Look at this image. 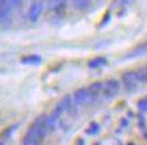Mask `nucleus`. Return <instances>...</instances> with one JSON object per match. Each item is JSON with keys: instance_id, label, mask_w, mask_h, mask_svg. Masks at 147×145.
Wrapping results in <instances>:
<instances>
[{"instance_id": "16", "label": "nucleus", "mask_w": 147, "mask_h": 145, "mask_svg": "<svg viewBox=\"0 0 147 145\" xmlns=\"http://www.w3.org/2000/svg\"><path fill=\"white\" fill-rule=\"evenodd\" d=\"M1 145H4V144H1Z\"/></svg>"}, {"instance_id": "15", "label": "nucleus", "mask_w": 147, "mask_h": 145, "mask_svg": "<svg viewBox=\"0 0 147 145\" xmlns=\"http://www.w3.org/2000/svg\"><path fill=\"white\" fill-rule=\"evenodd\" d=\"M63 1H65V0H58V3H59V4H62Z\"/></svg>"}, {"instance_id": "12", "label": "nucleus", "mask_w": 147, "mask_h": 145, "mask_svg": "<svg viewBox=\"0 0 147 145\" xmlns=\"http://www.w3.org/2000/svg\"><path fill=\"white\" fill-rule=\"evenodd\" d=\"M7 1H8L9 5H11V7L13 8V7H18V5L20 4V3H22L23 0H7Z\"/></svg>"}, {"instance_id": "7", "label": "nucleus", "mask_w": 147, "mask_h": 145, "mask_svg": "<svg viewBox=\"0 0 147 145\" xmlns=\"http://www.w3.org/2000/svg\"><path fill=\"white\" fill-rule=\"evenodd\" d=\"M40 61L42 59H40L39 55H27V57L20 59V62L26 63V65H38V63H40Z\"/></svg>"}, {"instance_id": "8", "label": "nucleus", "mask_w": 147, "mask_h": 145, "mask_svg": "<svg viewBox=\"0 0 147 145\" xmlns=\"http://www.w3.org/2000/svg\"><path fill=\"white\" fill-rule=\"evenodd\" d=\"M105 63H107L105 58L97 57V58H94V59H92V61H89V67L90 69H97V67H102Z\"/></svg>"}, {"instance_id": "14", "label": "nucleus", "mask_w": 147, "mask_h": 145, "mask_svg": "<svg viewBox=\"0 0 147 145\" xmlns=\"http://www.w3.org/2000/svg\"><path fill=\"white\" fill-rule=\"evenodd\" d=\"M119 1H120L119 4H128V3H131L132 0H119Z\"/></svg>"}, {"instance_id": "10", "label": "nucleus", "mask_w": 147, "mask_h": 145, "mask_svg": "<svg viewBox=\"0 0 147 145\" xmlns=\"http://www.w3.org/2000/svg\"><path fill=\"white\" fill-rule=\"evenodd\" d=\"M74 7L78 9H85L90 5V0H71Z\"/></svg>"}, {"instance_id": "13", "label": "nucleus", "mask_w": 147, "mask_h": 145, "mask_svg": "<svg viewBox=\"0 0 147 145\" xmlns=\"http://www.w3.org/2000/svg\"><path fill=\"white\" fill-rule=\"evenodd\" d=\"M98 130V125L97 124H92V126H90V129L88 130V132L90 133V134H93V133H96Z\"/></svg>"}, {"instance_id": "9", "label": "nucleus", "mask_w": 147, "mask_h": 145, "mask_svg": "<svg viewBox=\"0 0 147 145\" xmlns=\"http://www.w3.org/2000/svg\"><path fill=\"white\" fill-rule=\"evenodd\" d=\"M136 73H138V77H139L140 84H147V65L146 66H142L138 71H136Z\"/></svg>"}, {"instance_id": "11", "label": "nucleus", "mask_w": 147, "mask_h": 145, "mask_svg": "<svg viewBox=\"0 0 147 145\" xmlns=\"http://www.w3.org/2000/svg\"><path fill=\"white\" fill-rule=\"evenodd\" d=\"M38 141L39 140H36L35 137H32V136H30L28 133H26V136L23 137L22 144L23 145H38Z\"/></svg>"}, {"instance_id": "1", "label": "nucleus", "mask_w": 147, "mask_h": 145, "mask_svg": "<svg viewBox=\"0 0 147 145\" xmlns=\"http://www.w3.org/2000/svg\"><path fill=\"white\" fill-rule=\"evenodd\" d=\"M119 90H120V82L117 79L112 78L102 82V97H105V98H111V97L116 96Z\"/></svg>"}, {"instance_id": "4", "label": "nucleus", "mask_w": 147, "mask_h": 145, "mask_svg": "<svg viewBox=\"0 0 147 145\" xmlns=\"http://www.w3.org/2000/svg\"><path fill=\"white\" fill-rule=\"evenodd\" d=\"M34 129H35V132L39 134L40 138H43V137L49 133V125H47V118H46V116H40L38 118L34 121V124L31 125Z\"/></svg>"}, {"instance_id": "6", "label": "nucleus", "mask_w": 147, "mask_h": 145, "mask_svg": "<svg viewBox=\"0 0 147 145\" xmlns=\"http://www.w3.org/2000/svg\"><path fill=\"white\" fill-rule=\"evenodd\" d=\"M88 89H89V92H90V94H92V97H93L94 101H96V100H98L100 97H102V84H101V82L92 84Z\"/></svg>"}, {"instance_id": "2", "label": "nucleus", "mask_w": 147, "mask_h": 145, "mask_svg": "<svg viewBox=\"0 0 147 145\" xmlns=\"http://www.w3.org/2000/svg\"><path fill=\"white\" fill-rule=\"evenodd\" d=\"M121 78H123V85H124V88L127 89L128 92H134L135 89L138 88V85L140 84L136 71H127V73L123 74Z\"/></svg>"}, {"instance_id": "3", "label": "nucleus", "mask_w": 147, "mask_h": 145, "mask_svg": "<svg viewBox=\"0 0 147 145\" xmlns=\"http://www.w3.org/2000/svg\"><path fill=\"white\" fill-rule=\"evenodd\" d=\"M73 100H74V102H76L77 105H85V104H92V102H94L93 97H92V94H90L89 89H78L77 92H74V94H73Z\"/></svg>"}, {"instance_id": "5", "label": "nucleus", "mask_w": 147, "mask_h": 145, "mask_svg": "<svg viewBox=\"0 0 147 145\" xmlns=\"http://www.w3.org/2000/svg\"><path fill=\"white\" fill-rule=\"evenodd\" d=\"M42 9H43L42 1H39V0L34 1V3L30 5V9H28V19H30L32 23H35L36 20L39 19L40 13H42Z\"/></svg>"}]
</instances>
